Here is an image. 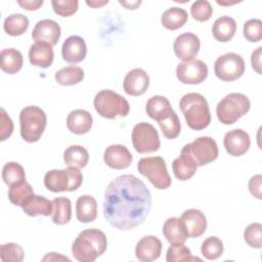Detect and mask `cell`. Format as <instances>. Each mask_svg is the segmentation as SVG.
<instances>
[{
	"label": "cell",
	"mask_w": 262,
	"mask_h": 262,
	"mask_svg": "<svg viewBox=\"0 0 262 262\" xmlns=\"http://www.w3.org/2000/svg\"><path fill=\"white\" fill-rule=\"evenodd\" d=\"M150 208V191L134 175L116 177L104 191L103 216L119 230H130L142 224Z\"/></svg>",
	"instance_id": "6da1fadb"
},
{
	"label": "cell",
	"mask_w": 262,
	"mask_h": 262,
	"mask_svg": "<svg viewBox=\"0 0 262 262\" xmlns=\"http://www.w3.org/2000/svg\"><path fill=\"white\" fill-rule=\"evenodd\" d=\"M107 247L106 235L97 228L81 231L72 245L74 258L79 262H93L104 254Z\"/></svg>",
	"instance_id": "7a4b0ae2"
},
{
	"label": "cell",
	"mask_w": 262,
	"mask_h": 262,
	"mask_svg": "<svg viewBox=\"0 0 262 262\" xmlns=\"http://www.w3.org/2000/svg\"><path fill=\"white\" fill-rule=\"evenodd\" d=\"M179 107L187 126L192 130H203L211 123V114L206 98L195 92L184 94L179 101Z\"/></svg>",
	"instance_id": "3957f363"
},
{
	"label": "cell",
	"mask_w": 262,
	"mask_h": 262,
	"mask_svg": "<svg viewBox=\"0 0 262 262\" xmlns=\"http://www.w3.org/2000/svg\"><path fill=\"white\" fill-rule=\"evenodd\" d=\"M46 124V114L39 106L29 105L19 113L20 136L29 143L36 142L41 138Z\"/></svg>",
	"instance_id": "277c9868"
},
{
	"label": "cell",
	"mask_w": 262,
	"mask_h": 262,
	"mask_svg": "<svg viewBox=\"0 0 262 262\" xmlns=\"http://www.w3.org/2000/svg\"><path fill=\"white\" fill-rule=\"evenodd\" d=\"M251 107L248 96L243 93H229L224 96L216 106L218 120L224 125L234 124L238 119L245 116Z\"/></svg>",
	"instance_id": "5b68a950"
},
{
	"label": "cell",
	"mask_w": 262,
	"mask_h": 262,
	"mask_svg": "<svg viewBox=\"0 0 262 262\" xmlns=\"http://www.w3.org/2000/svg\"><path fill=\"white\" fill-rule=\"evenodd\" d=\"M93 105L98 115L105 119L126 117L130 112V105L127 99L119 93L108 89L96 93Z\"/></svg>",
	"instance_id": "8992f818"
},
{
	"label": "cell",
	"mask_w": 262,
	"mask_h": 262,
	"mask_svg": "<svg viewBox=\"0 0 262 262\" xmlns=\"http://www.w3.org/2000/svg\"><path fill=\"white\" fill-rule=\"evenodd\" d=\"M83 182V175L79 168L68 167L67 169H53L44 176L45 187L52 192L74 191Z\"/></svg>",
	"instance_id": "52a82bcc"
},
{
	"label": "cell",
	"mask_w": 262,
	"mask_h": 262,
	"mask_svg": "<svg viewBox=\"0 0 262 262\" xmlns=\"http://www.w3.org/2000/svg\"><path fill=\"white\" fill-rule=\"evenodd\" d=\"M138 172L158 189H166L171 185L166 162L162 157L142 158L137 164Z\"/></svg>",
	"instance_id": "ba28073f"
},
{
	"label": "cell",
	"mask_w": 262,
	"mask_h": 262,
	"mask_svg": "<svg viewBox=\"0 0 262 262\" xmlns=\"http://www.w3.org/2000/svg\"><path fill=\"white\" fill-rule=\"evenodd\" d=\"M181 151L187 154L196 163L198 167L214 162L219 154L216 141L210 136L195 138L192 142L185 144Z\"/></svg>",
	"instance_id": "9c48e42d"
},
{
	"label": "cell",
	"mask_w": 262,
	"mask_h": 262,
	"mask_svg": "<svg viewBox=\"0 0 262 262\" xmlns=\"http://www.w3.org/2000/svg\"><path fill=\"white\" fill-rule=\"evenodd\" d=\"M132 143L135 150L140 154L157 151L161 145L157 129L146 122L138 123L133 127Z\"/></svg>",
	"instance_id": "30bf717a"
},
{
	"label": "cell",
	"mask_w": 262,
	"mask_h": 262,
	"mask_svg": "<svg viewBox=\"0 0 262 262\" xmlns=\"http://www.w3.org/2000/svg\"><path fill=\"white\" fill-rule=\"evenodd\" d=\"M214 72L218 79L225 82H231L244 75L245 61L237 53H225L216 59L214 63Z\"/></svg>",
	"instance_id": "8fae6325"
},
{
	"label": "cell",
	"mask_w": 262,
	"mask_h": 262,
	"mask_svg": "<svg viewBox=\"0 0 262 262\" xmlns=\"http://www.w3.org/2000/svg\"><path fill=\"white\" fill-rule=\"evenodd\" d=\"M176 77L183 84H200L208 77V67L200 59L183 61L176 68Z\"/></svg>",
	"instance_id": "7c38bea8"
},
{
	"label": "cell",
	"mask_w": 262,
	"mask_h": 262,
	"mask_svg": "<svg viewBox=\"0 0 262 262\" xmlns=\"http://www.w3.org/2000/svg\"><path fill=\"white\" fill-rule=\"evenodd\" d=\"M201 42L199 37L190 32H185L177 36L173 44V50L175 55L183 60H192L199 53Z\"/></svg>",
	"instance_id": "4fadbf2b"
},
{
	"label": "cell",
	"mask_w": 262,
	"mask_h": 262,
	"mask_svg": "<svg viewBox=\"0 0 262 262\" xmlns=\"http://www.w3.org/2000/svg\"><path fill=\"white\" fill-rule=\"evenodd\" d=\"M223 145L230 156L241 157L250 148L251 139L249 134L243 129H233L225 133Z\"/></svg>",
	"instance_id": "5bb4252c"
},
{
	"label": "cell",
	"mask_w": 262,
	"mask_h": 262,
	"mask_svg": "<svg viewBox=\"0 0 262 262\" xmlns=\"http://www.w3.org/2000/svg\"><path fill=\"white\" fill-rule=\"evenodd\" d=\"M103 161L112 169L122 170L128 168L133 157L130 150L123 144H112L107 146L103 154Z\"/></svg>",
	"instance_id": "9a60e30c"
},
{
	"label": "cell",
	"mask_w": 262,
	"mask_h": 262,
	"mask_svg": "<svg viewBox=\"0 0 262 262\" xmlns=\"http://www.w3.org/2000/svg\"><path fill=\"white\" fill-rule=\"evenodd\" d=\"M87 54V46L85 40L77 35L68 37L61 46V55L63 60L69 63L81 62Z\"/></svg>",
	"instance_id": "2e32d148"
},
{
	"label": "cell",
	"mask_w": 262,
	"mask_h": 262,
	"mask_svg": "<svg viewBox=\"0 0 262 262\" xmlns=\"http://www.w3.org/2000/svg\"><path fill=\"white\" fill-rule=\"evenodd\" d=\"M61 30L59 25L53 19H41L39 20L32 32V38L36 42H47L49 44L56 45L60 38Z\"/></svg>",
	"instance_id": "e0dca14e"
},
{
	"label": "cell",
	"mask_w": 262,
	"mask_h": 262,
	"mask_svg": "<svg viewBox=\"0 0 262 262\" xmlns=\"http://www.w3.org/2000/svg\"><path fill=\"white\" fill-rule=\"evenodd\" d=\"M149 86V77L145 71L136 68L127 73L123 81L125 92L132 96H139L145 93Z\"/></svg>",
	"instance_id": "ac0fdd59"
},
{
	"label": "cell",
	"mask_w": 262,
	"mask_h": 262,
	"mask_svg": "<svg viewBox=\"0 0 262 262\" xmlns=\"http://www.w3.org/2000/svg\"><path fill=\"white\" fill-rule=\"evenodd\" d=\"M162 247V242L157 236H143L136 244L135 256L141 262H151L160 257Z\"/></svg>",
	"instance_id": "d6986e66"
},
{
	"label": "cell",
	"mask_w": 262,
	"mask_h": 262,
	"mask_svg": "<svg viewBox=\"0 0 262 262\" xmlns=\"http://www.w3.org/2000/svg\"><path fill=\"white\" fill-rule=\"evenodd\" d=\"M180 219L186 228L188 237H199L207 229V218L205 214L198 209L185 210Z\"/></svg>",
	"instance_id": "ffe728a7"
},
{
	"label": "cell",
	"mask_w": 262,
	"mask_h": 262,
	"mask_svg": "<svg viewBox=\"0 0 262 262\" xmlns=\"http://www.w3.org/2000/svg\"><path fill=\"white\" fill-rule=\"evenodd\" d=\"M23 211L31 217L49 216L53 213V203L43 195L31 194L20 206Z\"/></svg>",
	"instance_id": "44dd1931"
},
{
	"label": "cell",
	"mask_w": 262,
	"mask_h": 262,
	"mask_svg": "<svg viewBox=\"0 0 262 262\" xmlns=\"http://www.w3.org/2000/svg\"><path fill=\"white\" fill-rule=\"evenodd\" d=\"M54 52L51 44L47 42H35L29 50L30 62L38 68L47 69L53 62Z\"/></svg>",
	"instance_id": "7402d4cb"
},
{
	"label": "cell",
	"mask_w": 262,
	"mask_h": 262,
	"mask_svg": "<svg viewBox=\"0 0 262 262\" xmlns=\"http://www.w3.org/2000/svg\"><path fill=\"white\" fill-rule=\"evenodd\" d=\"M93 119L89 112L85 110H74L67 118L68 129L77 135L86 134L92 127Z\"/></svg>",
	"instance_id": "603a6c76"
},
{
	"label": "cell",
	"mask_w": 262,
	"mask_h": 262,
	"mask_svg": "<svg viewBox=\"0 0 262 262\" xmlns=\"http://www.w3.org/2000/svg\"><path fill=\"white\" fill-rule=\"evenodd\" d=\"M163 234L170 244H184L188 238L182 220L177 217H170L164 222Z\"/></svg>",
	"instance_id": "cb8c5ba5"
},
{
	"label": "cell",
	"mask_w": 262,
	"mask_h": 262,
	"mask_svg": "<svg viewBox=\"0 0 262 262\" xmlns=\"http://www.w3.org/2000/svg\"><path fill=\"white\" fill-rule=\"evenodd\" d=\"M76 217L82 223H89L97 217L96 200L89 194L78 198L76 202Z\"/></svg>",
	"instance_id": "d4e9b609"
},
{
	"label": "cell",
	"mask_w": 262,
	"mask_h": 262,
	"mask_svg": "<svg viewBox=\"0 0 262 262\" xmlns=\"http://www.w3.org/2000/svg\"><path fill=\"white\" fill-rule=\"evenodd\" d=\"M236 32L235 20L227 15L218 17L212 26L213 37L219 42H228Z\"/></svg>",
	"instance_id": "484cf974"
},
{
	"label": "cell",
	"mask_w": 262,
	"mask_h": 262,
	"mask_svg": "<svg viewBox=\"0 0 262 262\" xmlns=\"http://www.w3.org/2000/svg\"><path fill=\"white\" fill-rule=\"evenodd\" d=\"M172 169L174 176L177 179L185 181L190 179L195 174L198 165L187 154L181 151L180 156L173 161Z\"/></svg>",
	"instance_id": "4316f807"
},
{
	"label": "cell",
	"mask_w": 262,
	"mask_h": 262,
	"mask_svg": "<svg viewBox=\"0 0 262 262\" xmlns=\"http://www.w3.org/2000/svg\"><path fill=\"white\" fill-rule=\"evenodd\" d=\"M172 111L173 108L171 107L170 101L165 96L155 95L146 101L145 112L149 118L157 122L169 115Z\"/></svg>",
	"instance_id": "83f0119b"
},
{
	"label": "cell",
	"mask_w": 262,
	"mask_h": 262,
	"mask_svg": "<svg viewBox=\"0 0 262 262\" xmlns=\"http://www.w3.org/2000/svg\"><path fill=\"white\" fill-rule=\"evenodd\" d=\"M24 63L23 54L14 48H5L0 53V68L7 74H15L20 71Z\"/></svg>",
	"instance_id": "f1b7e54d"
},
{
	"label": "cell",
	"mask_w": 262,
	"mask_h": 262,
	"mask_svg": "<svg viewBox=\"0 0 262 262\" xmlns=\"http://www.w3.org/2000/svg\"><path fill=\"white\" fill-rule=\"evenodd\" d=\"M188 18V14L185 9L180 7H170L164 13L161 17V23L164 28L174 31L178 30L181 27H183Z\"/></svg>",
	"instance_id": "f546056e"
},
{
	"label": "cell",
	"mask_w": 262,
	"mask_h": 262,
	"mask_svg": "<svg viewBox=\"0 0 262 262\" xmlns=\"http://www.w3.org/2000/svg\"><path fill=\"white\" fill-rule=\"evenodd\" d=\"M63 161L68 167L84 168L88 164L89 154L81 145H71L63 152Z\"/></svg>",
	"instance_id": "4dcf8cb0"
},
{
	"label": "cell",
	"mask_w": 262,
	"mask_h": 262,
	"mask_svg": "<svg viewBox=\"0 0 262 262\" xmlns=\"http://www.w3.org/2000/svg\"><path fill=\"white\" fill-rule=\"evenodd\" d=\"M53 213L52 221L55 224L63 225L67 224L72 218V203L70 199L60 196L52 200Z\"/></svg>",
	"instance_id": "1f68e13d"
},
{
	"label": "cell",
	"mask_w": 262,
	"mask_h": 262,
	"mask_svg": "<svg viewBox=\"0 0 262 262\" xmlns=\"http://www.w3.org/2000/svg\"><path fill=\"white\" fill-rule=\"evenodd\" d=\"M55 81L62 86H72L80 83L84 79V71L77 66H69L55 73Z\"/></svg>",
	"instance_id": "d6a6232c"
},
{
	"label": "cell",
	"mask_w": 262,
	"mask_h": 262,
	"mask_svg": "<svg viewBox=\"0 0 262 262\" xmlns=\"http://www.w3.org/2000/svg\"><path fill=\"white\" fill-rule=\"evenodd\" d=\"M29 28V18L21 13L8 15L3 23V29L9 36H20Z\"/></svg>",
	"instance_id": "836d02e7"
},
{
	"label": "cell",
	"mask_w": 262,
	"mask_h": 262,
	"mask_svg": "<svg viewBox=\"0 0 262 262\" xmlns=\"http://www.w3.org/2000/svg\"><path fill=\"white\" fill-rule=\"evenodd\" d=\"M2 178L8 186L20 183L26 180L25 169L16 162H8L2 168Z\"/></svg>",
	"instance_id": "e575fe53"
},
{
	"label": "cell",
	"mask_w": 262,
	"mask_h": 262,
	"mask_svg": "<svg viewBox=\"0 0 262 262\" xmlns=\"http://www.w3.org/2000/svg\"><path fill=\"white\" fill-rule=\"evenodd\" d=\"M164 137L167 139H174L178 137L181 131V125L177 114L172 111L169 115L158 121Z\"/></svg>",
	"instance_id": "d590c367"
},
{
	"label": "cell",
	"mask_w": 262,
	"mask_h": 262,
	"mask_svg": "<svg viewBox=\"0 0 262 262\" xmlns=\"http://www.w3.org/2000/svg\"><path fill=\"white\" fill-rule=\"evenodd\" d=\"M167 262H190V261H202L198 257L191 255L190 250L184 246V244H171L167 250L166 255Z\"/></svg>",
	"instance_id": "8d00e7d4"
},
{
	"label": "cell",
	"mask_w": 262,
	"mask_h": 262,
	"mask_svg": "<svg viewBox=\"0 0 262 262\" xmlns=\"http://www.w3.org/2000/svg\"><path fill=\"white\" fill-rule=\"evenodd\" d=\"M33 193H34L33 187L31 186V184L29 182H27L25 180L20 183L9 186L8 199L11 204L20 207L23 205V203L25 202V200Z\"/></svg>",
	"instance_id": "74e56055"
},
{
	"label": "cell",
	"mask_w": 262,
	"mask_h": 262,
	"mask_svg": "<svg viewBox=\"0 0 262 262\" xmlns=\"http://www.w3.org/2000/svg\"><path fill=\"white\" fill-rule=\"evenodd\" d=\"M223 250V243L217 236L207 237L201 246L202 255L208 260H215L219 258L222 255Z\"/></svg>",
	"instance_id": "f35d334b"
},
{
	"label": "cell",
	"mask_w": 262,
	"mask_h": 262,
	"mask_svg": "<svg viewBox=\"0 0 262 262\" xmlns=\"http://www.w3.org/2000/svg\"><path fill=\"white\" fill-rule=\"evenodd\" d=\"M0 259L3 262H21L24 250L15 243H6L0 247Z\"/></svg>",
	"instance_id": "ab89813d"
},
{
	"label": "cell",
	"mask_w": 262,
	"mask_h": 262,
	"mask_svg": "<svg viewBox=\"0 0 262 262\" xmlns=\"http://www.w3.org/2000/svg\"><path fill=\"white\" fill-rule=\"evenodd\" d=\"M245 242L252 248L261 249L262 247V225L254 222L248 225L244 231Z\"/></svg>",
	"instance_id": "60d3db41"
},
{
	"label": "cell",
	"mask_w": 262,
	"mask_h": 262,
	"mask_svg": "<svg viewBox=\"0 0 262 262\" xmlns=\"http://www.w3.org/2000/svg\"><path fill=\"white\" fill-rule=\"evenodd\" d=\"M213 13L212 5L207 0H198L192 3L190 7V14L196 21H207L211 18Z\"/></svg>",
	"instance_id": "b9f144b4"
},
{
	"label": "cell",
	"mask_w": 262,
	"mask_h": 262,
	"mask_svg": "<svg viewBox=\"0 0 262 262\" xmlns=\"http://www.w3.org/2000/svg\"><path fill=\"white\" fill-rule=\"evenodd\" d=\"M244 37L249 42H258L262 39V21L258 18H251L244 25Z\"/></svg>",
	"instance_id": "7bdbcfd3"
},
{
	"label": "cell",
	"mask_w": 262,
	"mask_h": 262,
	"mask_svg": "<svg viewBox=\"0 0 262 262\" xmlns=\"http://www.w3.org/2000/svg\"><path fill=\"white\" fill-rule=\"evenodd\" d=\"M51 5L57 15L68 17L77 12L79 2L77 0H52Z\"/></svg>",
	"instance_id": "ee69618b"
},
{
	"label": "cell",
	"mask_w": 262,
	"mask_h": 262,
	"mask_svg": "<svg viewBox=\"0 0 262 262\" xmlns=\"http://www.w3.org/2000/svg\"><path fill=\"white\" fill-rule=\"evenodd\" d=\"M0 140L4 141L11 136L13 132V122L4 108H0Z\"/></svg>",
	"instance_id": "f6af8a7d"
},
{
	"label": "cell",
	"mask_w": 262,
	"mask_h": 262,
	"mask_svg": "<svg viewBox=\"0 0 262 262\" xmlns=\"http://www.w3.org/2000/svg\"><path fill=\"white\" fill-rule=\"evenodd\" d=\"M261 183H262V176L261 174H256L252 176L249 180V190L253 196L258 200H261Z\"/></svg>",
	"instance_id": "bcb514c9"
},
{
	"label": "cell",
	"mask_w": 262,
	"mask_h": 262,
	"mask_svg": "<svg viewBox=\"0 0 262 262\" xmlns=\"http://www.w3.org/2000/svg\"><path fill=\"white\" fill-rule=\"evenodd\" d=\"M261 56H262V47H258L257 49H255L252 52L251 55V63H252V68L253 70L257 73V74H261Z\"/></svg>",
	"instance_id": "7dc6e473"
},
{
	"label": "cell",
	"mask_w": 262,
	"mask_h": 262,
	"mask_svg": "<svg viewBox=\"0 0 262 262\" xmlns=\"http://www.w3.org/2000/svg\"><path fill=\"white\" fill-rule=\"evenodd\" d=\"M43 0H17V4L26 10H37L43 5Z\"/></svg>",
	"instance_id": "c3c4849f"
},
{
	"label": "cell",
	"mask_w": 262,
	"mask_h": 262,
	"mask_svg": "<svg viewBox=\"0 0 262 262\" xmlns=\"http://www.w3.org/2000/svg\"><path fill=\"white\" fill-rule=\"evenodd\" d=\"M43 261H47V260H49V261H55V260H67V261H71L69 258H67V257H63V256H61V255H59L58 253H48L43 259H42Z\"/></svg>",
	"instance_id": "681fc988"
},
{
	"label": "cell",
	"mask_w": 262,
	"mask_h": 262,
	"mask_svg": "<svg viewBox=\"0 0 262 262\" xmlns=\"http://www.w3.org/2000/svg\"><path fill=\"white\" fill-rule=\"evenodd\" d=\"M120 3L122 5H124L127 9H136L140 4H141V1H120Z\"/></svg>",
	"instance_id": "f907efd6"
},
{
	"label": "cell",
	"mask_w": 262,
	"mask_h": 262,
	"mask_svg": "<svg viewBox=\"0 0 262 262\" xmlns=\"http://www.w3.org/2000/svg\"><path fill=\"white\" fill-rule=\"evenodd\" d=\"M107 3H108L107 0H105V1H86V4L90 7H93V8H98V7L103 6Z\"/></svg>",
	"instance_id": "816d5d0a"
},
{
	"label": "cell",
	"mask_w": 262,
	"mask_h": 262,
	"mask_svg": "<svg viewBox=\"0 0 262 262\" xmlns=\"http://www.w3.org/2000/svg\"><path fill=\"white\" fill-rule=\"evenodd\" d=\"M217 3L218 4H220V5H232V4H235V3H237L236 1H232V2H223V1H217Z\"/></svg>",
	"instance_id": "f5cc1de1"
}]
</instances>
